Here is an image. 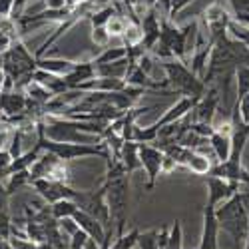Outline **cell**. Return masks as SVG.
<instances>
[{"mask_svg": "<svg viewBox=\"0 0 249 249\" xmlns=\"http://www.w3.org/2000/svg\"><path fill=\"white\" fill-rule=\"evenodd\" d=\"M132 64V60L126 56V58H120L116 62H110V64H102V66H96V76H102V78H126V72Z\"/></svg>", "mask_w": 249, "mask_h": 249, "instance_id": "cell-17", "label": "cell"}, {"mask_svg": "<svg viewBox=\"0 0 249 249\" xmlns=\"http://www.w3.org/2000/svg\"><path fill=\"white\" fill-rule=\"evenodd\" d=\"M126 26H128V20L124 14H114L110 20H108V24H106V30L110 34V38H122V34L126 32Z\"/></svg>", "mask_w": 249, "mask_h": 249, "instance_id": "cell-23", "label": "cell"}, {"mask_svg": "<svg viewBox=\"0 0 249 249\" xmlns=\"http://www.w3.org/2000/svg\"><path fill=\"white\" fill-rule=\"evenodd\" d=\"M197 249H219V223L215 217V207L210 203L203 207V230Z\"/></svg>", "mask_w": 249, "mask_h": 249, "instance_id": "cell-11", "label": "cell"}, {"mask_svg": "<svg viewBox=\"0 0 249 249\" xmlns=\"http://www.w3.org/2000/svg\"><path fill=\"white\" fill-rule=\"evenodd\" d=\"M227 34L233 36L235 40H239V42H243L249 48V26H245V24H241V22H237V20L231 18L230 26H227Z\"/></svg>", "mask_w": 249, "mask_h": 249, "instance_id": "cell-25", "label": "cell"}, {"mask_svg": "<svg viewBox=\"0 0 249 249\" xmlns=\"http://www.w3.org/2000/svg\"><path fill=\"white\" fill-rule=\"evenodd\" d=\"M76 66V62L72 60H60V58H36V68H42L46 72H52L56 76H68Z\"/></svg>", "mask_w": 249, "mask_h": 249, "instance_id": "cell-15", "label": "cell"}, {"mask_svg": "<svg viewBox=\"0 0 249 249\" xmlns=\"http://www.w3.org/2000/svg\"><path fill=\"white\" fill-rule=\"evenodd\" d=\"M14 0H0V20H6L10 16Z\"/></svg>", "mask_w": 249, "mask_h": 249, "instance_id": "cell-35", "label": "cell"}, {"mask_svg": "<svg viewBox=\"0 0 249 249\" xmlns=\"http://www.w3.org/2000/svg\"><path fill=\"white\" fill-rule=\"evenodd\" d=\"M161 68L168 76V84L172 88V92L179 94V96H188L194 100H199L205 94V84L199 76H196L190 66L181 60H165L161 62Z\"/></svg>", "mask_w": 249, "mask_h": 249, "instance_id": "cell-3", "label": "cell"}, {"mask_svg": "<svg viewBox=\"0 0 249 249\" xmlns=\"http://www.w3.org/2000/svg\"><path fill=\"white\" fill-rule=\"evenodd\" d=\"M233 76L237 80V100H239L249 92V66H239Z\"/></svg>", "mask_w": 249, "mask_h": 249, "instance_id": "cell-26", "label": "cell"}, {"mask_svg": "<svg viewBox=\"0 0 249 249\" xmlns=\"http://www.w3.org/2000/svg\"><path fill=\"white\" fill-rule=\"evenodd\" d=\"M134 249H138V247H134Z\"/></svg>", "mask_w": 249, "mask_h": 249, "instance_id": "cell-38", "label": "cell"}, {"mask_svg": "<svg viewBox=\"0 0 249 249\" xmlns=\"http://www.w3.org/2000/svg\"><path fill=\"white\" fill-rule=\"evenodd\" d=\"M126 84L128 86H136V88H143V90H168L170 84H168V80L165 82H156L150 78L148 72H143L140 66H138V62H132L128 72H126Z\"/></svg>", "mask_w": 249, "mask_h": 249, "instance_id": "cell-12", "label": "cell"}, {"mask_svg": "<svg viewBox=\"0 0 249 249\" xmlns=\"http://www.w3.org/2000/svg\"><path fill=\"white\" fill-rule=\"evenodd\" d=\"M201 20H203L205 30H207V32H203V30L201 32L213 44L219 36H223L227 32V26H230V22H231V12L225 8V4L221 2V0H213V2H210L205 6V10L201 14Z\"/></svg>", "mask_w": 249, "mask_h": 249, "instance_id": "cell-6", "label": "cell"}, {"mask_svg": "<svg viewBox=\"0 0 249 249\" xmlns=\"http://www.w3.org/2000/svg\"><path fill=\"white\" fill-rule=\"evenodd\" d=\"M4 185H6L8 196L16 194L18 190H22V188H26V185H30V172H28V170H22V172L10 174V176H8V181H6Z\"/></svg>", "mask_w": 249, "mask_h": 249, "instance_id": "cell-21", "label": "cell"}, {"mask_svg": "<svg viewBox=\"0 0 249 249\" xmlns=\"http://www.w3.org/2000/svg\"><path fill=\"white\" fill-rule=\"evenodd\" d=\"M138 249H160V230H148V231H140L138 235Z\"/></svg>", "mask_w": 249, "mask_h": 249, "instance_id": "cell-22", "label": "cell"}, {"mask_svg": "<svg viewBox=\"0 0 249 249\" xmlns=\"http://www.w3.org/2000/svg\"><path fill=\"white\" fill-rule=\"evenodd\" d=\"M194 0H170V20H174L185 6L192 4Z\"/></svg>", "mask_w": 249, "mask_h": 249, "instance_id": "cell-31", "label": "cell"}, {"mask_svg": "<svg viewBox=\"0 0 249 249\" xmlns=\"http://www.w3.org/2000/svg\"><path fill=\"white\" fill-rule=\"evenodd\" d=\"M130 176H124L118 179L104 181L106 188V203L110 207L112 221L116 223V237L124 235L128 221V199H130Z\"/></svg>", "mask_w": 249, "mask_h": 249, "instance_id": "cell-4", "label": "cell"}, {"mask_svg": "<svg viewBox=\"0 0 249 249\" xmlns=\"http://www.w3.org/2000/svg\"><path fill=\"white\" fill-rule=\"evenodd\" d=\"M42 118L38 120V140H36V143L40 146L42 152H52L64 161L84 160V158H102L106 161L112 160V152H110L106 142H100V143H94L92 146V143H64V142L48 140L42 134Z\"/></svg>", "mask_w": 249, "mask_h": 249, "instance_id": "cell-1", "label": "cell"}, {"mask_svg": "<svg viewBox=\"0 0 249 249\" xmlns=\"http://www.w3.org/2000/svg\"><path fill=\"white\" fill-rule=\"evenodd\" d=\"M30 185L38 192L40 199H44L50 205L60 201V199H64V197L72 199V194H74V190L70 188L68 183H62V181H56V179H48V178H38Z\"/></svg>", "mask_w": 249, "mask_h": 249, "instance_id": "cell-10", "label": "cell"}, {"mask_svg": "<svg viewBox=\"0 0 249 249\" xmlns=\"http://www.w3.org/2000/svg\"><path fill=\"white\" fill-rule=\"evenodd\" d=\"M72 219L76 221V225L80 227V230H84V231L102 247V243L106 241V227H104L96 217H92L90 213L78 210V212L72 215Z\"/></svg>", "mask_w": 249, "mask_h": 249, "instance_id": "cell-13", "label": "cell"}, {"mask_svg": "<svg viewBox=\"0 0 249 249\" xmlns=\"http://www.w3.org/2000/svg\"><path fill=\"white\" fill-rule=\"evenodd\" d=\"M114 14H120V10H118V6L114 2H110V4H104V6H96L94 12L88 16V20H90L92 28H98V26H106L108 20Z\"/></svg>", "mask_w": 249, "mask_h": 249, "instance_id": "cell-18", "label": "cell"}, {"mask_svg": "<svg viewBox=\"0 0 249 249\" xmlns=\"http://www.w3.org/2000/svg\"><path fill=\"white\" fill-rule=\"evenodd\" d=\"M118 160L122 161V165L126 168L128 176L136 170H140L142 165H140V156H138V142L134 140H128V142H124L122 143V150L118 154Z\"/></svg>", "mask_w": 249, "mask_h": 249, "instance_id": "cell-16", "label": "cell"}, {"mask_svg": "<svg viewBox=\"0 0 249 249\" xmlns=\"http://www.w3.org/2000/svg\"><path fill=\"white\" fill-rule=\"evenodd\" d=\"M44 6L50 10H60V8H66L64 0H44Z\"/></svg>", "mask_w": 249, "mask_h": 249, "instance_id": "cell-36", "label": "cell"}, {"mask_svg": "<svg viewBox=\"0 0 249 249\" xmlns=\"http://www.w3.org/2000/svg\"><path fill=\"white\" fill-rule=\"evenodd\" d=\"M96 76V66H94V62H76V66L74 70L64 76V82L68 84V90H74L78 84H84V82L92 80Z\"/></svg>", "mask_w": 249, "mask_h": 249, "instance_id": "cell-14", "label": "cell"}, {"mask_svg": "<svg viewBox=\"0 0 249 249\" xmlns=\"http://www.w3.org/2000/svg\"><path fill=\"white\" fill-rule=\"evenodd\" d=\"M235 102H237V108H239V116H241V120H243L245 124H249V92H247L243 98L235 100Z\"/></svg>", "mask_w": 249, "mask_h": 249, "instance_id": "cell-32", "label": "cell"}, {"mask_svg": "<svg viewBox=\"0 0 249 249\" xmlns=\"http://www.w3.org/2000/svg\"><path fill=\"white\" fill-rule=\"evenodd\" d=\"M165 249H183V235H181V221L176 219L172 230H170V235H168V247Z\"/></svg>", "mask_w": 249, "mask_h": 249, "instance_id": "cell-27", "label": "cell"}, {"mask_svg": "<svg viewBox=\"0 0 249 249\" xmlns=\"http://www.w3.org/2000/svg\"><path fill=\"white\" fill-rule=\"evenodd\" d=\"M126 56H128V48L126 46H106L92 62H94V66H102V64L116 62L120 58H126Z\"/></svg>", "mask_w": 249, "mask_h": 249, "instance_id": "cell-20", "label": "cell"}, {"mask_svg": "<svg viewBox=\"0 0 249 249\" xmlns=\"http://www.w3.org/2000/svg\"><path fill=\"white\" fill-rule=\"evenodd\" d=\"M18 36H14L12 32H4V30H0V54H4L10 46H12V42L16 40Z\"/></svg>", "mask_w": 249, "mask_h": 249, "instance_id": "cell-33", "label": "cell"}, {"mask_svg": "<svg viewBox=\"0 0 249 249\" xmlns=\"http://www.w3.org/2000/svg\"><path fill=\"white\" fill-rule=\"evenodd\" d=\"M205 185H207V203L217 207L219 203L227 201L231 196H235L239 192V181L235 179H227V178H219V176H212L207 174L205 178Z\"/></svg>", "mask_w": 249, "mask_h": 249, "instance_id": "cell-8", "label": "cell"}, {"mask_svg": "<svg viewBox=\"0 0 249 249\" xmlns=\"http://www.w3.org/2000/svg\"><path fill=\"white\" fill-rule=\"evenodd\" d=\"M2 70L6 80L16 86V82L30 76L36 70V56L24 46L20 38H16L12 46L2 54Z\"/></svg>", "mask_w": 249, "mask_h": 249, "instance_id": "cell-5", "label": "cell"}, {"mask_svg": "<svg viewBox=\"0 0 249 249\" xmlns=\"http://www.w3.org/2000/svg\"><path fill=\"white\" fill-rule=\"evenodd\" d=\"M138 235H140V230L138 227H132V230L126 233L124 231V235L116 237V241L112 243L116 249H134L136 243H138Z\"/></svg>", "mask_w": 249, "mask_h": 249, "instance_id": "cell-24", "label": "cell"}, {"mask_svg": "<svg viewBox=\"0 0 249 249\" xmlns=\"http://www.w3.org/2000/svg\"><path fill=\"white\" fill-rule=\"evenodd\" d=\"M28 4H30V0H14L8 20H12V22H18V20L24 16V10L28 8Z\"/></svg>", "mask_w": 249, "mask_h": 249, "instance_id": "cell-29", "label": "cell"}, {"mask_svg": "<svg viewBox=\"0 0 249 249\" xmlns=\"http://www.w3.org/2000/svg\"><path fill=\"white\" fill-rule=\"evenodd\" d=\"M28 110V96L24 90H0V120L6 124V120L20 116Z\"/></svg>", "mask_w": 249, "mask_h": 249, "instance_id": "cell-9", "label": "cell"}, {"mask_svg": "<svg viewBox=\"0 0 249 249\" xmlns=\"http://www.w3.org/2000/svg\"><path fill=\"white\" fill-rule=\"evenodd\" d=\"M10 235H12V217L8 215V212H0V237L10 239Z\"/></svg>", "mask_w": 249, "mask_h": 249, "instance_id": "cell-30", "label": "cell"}, {"mask_svg": "<svg viewBox=\"0 0 249 249\" xmlns=\"http://www.w3.org/2000/svg\"><path fill=\"white\" fill-rule=\"evenodd\" d=\"M8 201H10V196L6 192V185L0 181V212H8Z\"/></svg>", "mask_w": 249, "mask_h": 249, "instance_id": "cell-34", "label": "cell"}, {"mask_svg": "<svg viewBox=\"0 0 249 249\" xmlns=\"http://www.w3.org/2000/svg\"><path fill=\"white\" fill-rule=\"evenodd\" d=\"M78 210H80L78 203H76L74 199H70V197H64V199H60V201H56V203L50 205V213H52V217H54L56 221L66 219V217H72Z\"/></svg>", "mask_w": 249, "mask_h": 249, "instance_id": "cell-19", "label": "cell"}, {"mask_svg": "<svg viewBox=\"0 0 249 249\" xmlns=\"http://www.w3.org/2000/svg\"><path fill=\"white\" fill-rule=\"evenodd\" d=\"M215 217L219 223V231L223 230L235 241H245L249 235V215L241 203L239 194L231 196L227 201L215 207Z\"/></svg>", "mask_w": 249, "mask_h": 249, "instance_id": "cell-2", "label": "cell"}, {"mask_svg": "<svg viewBox=\"0 0 249 249\" xmlns=\"http://www.w3.org/2000/svg\"><path fill=\"white\" fill-rule=\"evenodd\" d=\"M245 249H249V235H247V239H245Z\"/></svg>", "mask_w": 249, "mask_h": 249, "instance_id": "cell-37", "label": "cell"}, {"mask_svg": "<svg viewBox=\"0 0 249 249\" xmlns=\"http://www.w3.org/2000/svg\"><path fill=\"white\" fill-rule=\"evenodd\" d=\"M92 40H94V44H96V46H104V48H106V46L112 42V38H110L106 26L92 28Z\"/></svg>", "mask_w": 249, "mask_h": 249, "instance_id": "cell-28", "label": "cell"}, {"mask_svg": "<svg viewBox=\"0 0 249 249\" xmlns=\"http://www.w3.org/2000/svg\"><path fill=\"white\" fill-rule=\"evenodd\" d=\"M138 156H140V165L148 176L146 190H154L158 176L161 174L163 152L158 146H152V143H138Z\"/></svg>", "mask_w": 249, "mask_h": 249, "instance_id": "cell-7", "label": "cell"}]
</instances>
